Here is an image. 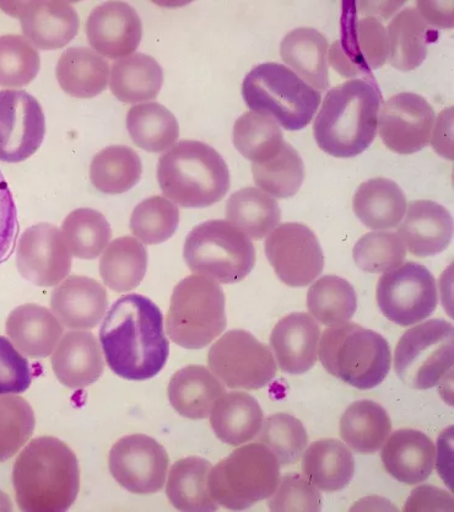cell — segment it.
Returning <instances> with one entry per match:
<instances>
[{"instance_id":"1","label":"cell","mask_w":454,"mask_h":512,"mask_svg":"<svg viewBox=\"0 0 454 512\" xmlns=\"http://www.w3.org/2000/svg\"><path fill=\"white\" fill-rule=\"evenodd\" d=\"M100 343L113 373L129 381L153 379L170 354L161 310L139 294L122 296L111 306L100 328Z\"/></svg>"},{"instance_id":"2","label":"cell","mask_w":454,"mask_h":512,"mask_svg":"<svg viewBox=\"0 0 454 512\" xmlns=\"http://www.w3.org/2000/svg\"><path fill=\"white\" fill-rule=\"evenodd\" d=\"M13 483L20 510L67 511L80 489L78 458L63 441L42 436L27 444L16 458Z\"/></svg>"},{"instance_id":"3","label":"cell","mask_w":454,"mask_h":512,"mask_svg":"<svg viewBox=\"0 0 454 512\" xmlns=\"http://www.w3.org/2000/svg\"><path fill=\"white\" fill-rule=\"evenodd\" d=\"M381 101L375 78L351 79L329 90L313 125L318 147L338 159L364 153L376 138Z\"/></svg>"},{"instance_id":"4","label":"cell","mask_w":454,"mask_h":512,"mask_svg":"<svg viewBox=\"0 0 454 512\" xmlns=\"http://www.w3.org/2000/svg\"><path fill=\"white\" fill-rule=\"evenodd\" d=\"M158 182L171 202L197 209L220 202L231 186L223 156L199 140H181L161 156Z\"/></svg>"},{"instance_id":"5","label":"cell","mask_w":454,"mask_h":512,"mask_svg":"<svg viewBox=\"0 0 454 512\" xmlns=\"http://www.w3.org/2000/svg\"><path fill=\"white\" fill-rule=\"evenodd\" d=\"M318 347L323 368L359 390L381 385L391 370L392 353L386 339L356 323L327 328Z\"/></svg>"},{"instance_id":"6","label":"cell","mask_w":454,"mask_h":512,"mask_svg":"<svg viewBox=\"0 0 454 512\" xmlns=\"http://www.w3.org/2000/svg\"><path fill=\"white\" fill-rule=\"evenodd\" d=\"M242 96L253 112L272 117L286 131L306 128L322 101L315 90L284 64H259L246 75Z\"/></svg>"},{"instance_id":"7","label":"cell","mask_w":454,"mask_h":512,"mask_svg":"<svg viewBox=\"0 0 454 512\" xmlns=\"http://www.w3.org/2000/svg\"><path fill=\"white\" fill-rule=\"evenodd\" d=\"M280 483V465L273 452L261 443L239 447L212 468L208 476L210 495L224 508L241 511L275 493Z\"/></svg>"},{"instance_id":"8","label":"cell","mask_w":454,"mask_h":512,"mask_svg":"<svg viewBox=\"0 0 454 512\" xmlns=\"http://www.w3.org/2000/svg\"><path fill=\"white\" fill-rule=\"evenodd\" d=\"M225 294L214 280L189 276L172 293L166 330L171 341L186 349H202L225 331Z\"/></svg>"},{"instance_id":"9","label":"cell","mask_w":454,"mask_h":512,"mask_svg":"<svg viewBox=\"0 0 454 512\" xmlns=\"http://www.w3.org/2000/svg\"><path fill=\"white\" fill-rule=\"evenodd\" d=\"M183 257L193 273L223 284L241 282L256 264L250 237L225 220H209L193 228Z\"/></svg>"},{"instance_id":"10","label":"cell","mask_w":454,"mask_h":512,"mask_svg":"<svg viewBox=\"0 0 454 512\" xmlns=\"http://www.w3.org/2000/svg\"><path fill=\"white\" fill-rule=\"evenodd\" d=\"M454 330L450 322L430 320L410 328L394 350V370L405 385L429 390L453 369Z\"/></svg>"},{"instance_id":"11","label":"cell","mask_w":454,"mask_h":512,"mask_svg":"<svg viewBox=\"0 0 454 512\" xmlns=\"http://www.w3.org/2000/svg\"><path fill=\"white\" fill-rule=\"evenodd\" d=\"M212 373L232 390H259L277 376L272 350L252 333L229 331L216 341L208 354Z\"/></svg>"},{"instance_id":"12","label":"cell","mask_w":454,"mask_h":512,"mask_svg":"<svg viewBox=\"0 0 454 512\" xmlns=\"http://www.w3.org/2000/svg\"><path fill=\"white\" fill-rule=\"evenodd\" d=\"M377 305L387 320L398 326H414L428 319L439 304L434 276L425 266L407 262L378 280Z\"/></svg>"},{"instance_id":"13","label":"cell","mask_w":454,"mask_h":512,"mask_svg":"<svg viewBox=\"0 0 454 512\" xmlns=\"http://www.w3.org/2000/svg\"><path fill=\"white\" fill-rule=\"evenodd\" d=\"M266 256L284 284L304 288L320 277L324 256L320 241L305 224L285 223L268 236Z\"/></svg>"},{"instance_id":"14","label":"cell","mask_w":454,"mask_h":512,"mask_svg":"<svg viewBox=\"0 0 454 512\" xmlns=\"http://www.w3.org/2000/svg\"><path fill=\"white\" fill-rule=\"evenodd\" d=\"M169 463L165 447L143 434L124 436L108 456L112 477L128 492L138 495L158 493L164 488Z\"/></svg>"},{"instance_id":"15","label":"cell","mask_w":454,"mask_h":512,"mask_svg":"<svg viewBox=\"0 0 454 512\" xmlns=\"http://www.w3.org/2000/svg\"><path fill=\"white\" fill-rule=\"evenodd\" d=\"M389 42L385 25L376 16L364 19L345 12L342 40L334 42L329 51V61L340 75L358 79L374 78L371 70L388 61Z\"/></svg>"},{"instance_id":"16","label":"cell","mask_w":454,"mask_h":512,"mask_svg":"<svg viewBox=\"0 0 454 512\" xmlns=\"http://www.w3.org/2000/svg\"><path fill=\"white\" fill-rule=\"evenodd\" d=\"M46 117L40 102L24 90L0 91V161L21 163L40 149Z\"/></svg>"},{"instance_id":"17","label":"cell","mask_w":454,"mask_h":512,"mask_svg":"<svg viewBox=\"0 0 454 512\" xmlns=\"http://www.w3.org/2000/svg\"><path fill=\"white\" fill-rule=\"evenodd\" d=\"M378 122L383 144L394 153L409 155L430 144L435 111L423 96L402 93L389 97Z\"/></svg>"},{"instance_id":"18","label":"cell","mask_w":454,"mask_h":512,"mask_svg":"<svg viewBox=\"0 0 454 512\" xmlns=\"http://www.w3.org/2000/svg\"><path fill=\"white\" fill-rule=\"evenodd\" d=\"M16 266L21 276L37 287H56L72 269V253L56 226L40 223L21 235Z\"/></svg>"},{"instance_id":"19","label":"cell","mask_w":454,"mask_h":512,"mask_svg":"<svg viewBox=\"0 0 454 512\" xmlns=\"http://www.w3.org/2000/svg\"><path fill=\"white\" fill-rule=\"evenodd\" d=\"M86 36L99 55L122 59L138 50L143 24L132 5L107 2L90 13L86 21Z\"/></svg>"},{"instance_id":"20","label":"cell","mask_w":454,"mask_h":512,"mask_svg":"<svg viewBox=\"0 0 454 512\" xmlns=\"http://www.w3.org/2000/svg\"><path fill=\"white\" fill-rule=\"evenodd\" d=\"M25 39L40 50L67 46L78 35L77 10L66 2H30L13 5Z\"/></svg>"},{"instance_id":"21","label":"cell","mask_w":454,"mask_h":512,"mask_svg":"<svg viewBox=\"0 0 454 512\" xmlns=\"http://www.w3.org/2000/svg\"><path fill=\"white\" fill-rule=\"evenodd\" d=\"M108 300L104 287L95 279L73 276L53 290L51 309L61 325L85 331L104 319Z\"/></svg>"},{"instance_id":"22","label":"cell","mask_w":454,"mask_h":512,"mask_svg":"<svg viewBox=\"0 0 454 512\" xmlns=\"http://www.w3.org/2000/svg\"><path fill=\"white\" fill-rule=\"evenodd\" d=\"M320 337V326L304 312L281 319L270 334V346L280 369L291 375L311 370L316 365Z\"/></svg>"},{"instance_id":"23","label":"cell","mask_w":454,"mask_h":512,"mask_svg":"<svg viewBox=\"0 0 454 512\" xmlns=\"http://www.w3.org/2000/svg\"><path fill=\"white\" fill-rule=\"evenodd\" d=\"M383 444L381 460L386 471L398 482L423 483L435 468V445L423 431L401 429Z\"/></svg>"},{"instance_id":"24","label":"cell","mask_w":454,"mask_h":512,"mask_svg":"<svg viewBox=\"0 0 454 512\" xmlns=\"http://www.w3.org/2000/svg\"><path fill=\"white\" fill-rule=\"evenodd\" d=\"M407 217L398 229V235L407 244L412 255L430 257L439 255L450 246L453 237V218L441 204L432 201H414L407 207Z\"/></svg>"},{"instance_id":"25","label":"cell","mask_w":454,"mask_h":512,"mask_svg":"<svg viewBox=\"0 0 454 512\" xmlns=\"http://www.w3.org/2000/svg\"><path fill=\"white\" fill-rule=\"evenodd\" d=\"M52 369L58 381L73 390L95 384L105 363L94 334L74 331L63 336L52 355Z\"/></svg>"},{"instance_id":"26","label":"cell","mask_w":454,"mask_h":512,"mask_svg":"<svg viewBox=\"0 0 454 512\" xmlns=\"http://www.w3.org/2000/svg\"><path fill=\"white\" fill-rule=\"evenodd\" d=\"M5 328L14 347L31 359L50 357L63 337V327L53 312L36 304L16 307Z\"/></svg>"},{"instance_id":"27","label":"cell","mask_w":454,"mask_h":512,"mask_svg":"<svg viewBox=\"0 0 454 512\" xmlns=\"http://www.w3.org/2000/svg\"><path fill=\"white\" fill-rule=\"evenodd\" d=\"M167 395L180 416L205 419L216 401L225 395V387L213 373L201 365H189L171 377Z\"/></svg>"},{"instance_id":"28","label":"cell","mask_w":454,"mask_h":512,"mask_svg":"<svg viewBox=\"0 0 454 512\" xmlns=\"http://www.w3.org/2000/svg\"><path fill=\"white\" fill-rule=\"evenodd\" d=\"M263 422L261 406L246 392L225 393L210 412L216 438L231 446L250 443L261 431Z\"/></svg>"},{"instance_id":"29","label":"cell","mask_w":454,"mask_h":512,"mask_svg":"<svg viewBox=\"0 0 454 512\" xmlns=\"http://www.w3.org/2000/svg\"><path fill=\"white\" fill-rule=\"evenodd\" d=\"M302 474L326 493L347 488L355 474V460L349 447L337 439L315 441L304 452Z\"/></svg>"},{"instance_id":"30","label":"cell","mask_w":454,"mask_h":512,"mask_svg":"<svg viewBox=\"0 0 454 512\" xmlns=\"http://www.w3.org/2000/svg\"><path fill=\"white\" fill-rule=\"evenodd\" d=\"M360 222L372 230L396 228L407 210V197L392 180L376 177L361 183L353 199Z\"/></svg>"},{"instance_id":"31","label":"cell","mask_w":454,"mask_h":512,"mask_svg":"<svg viewBox=\"0 0 454 512\" xmlns=\"http://www.w3.org/2000/svg\"><path fill=\"white\" fill-rule=\"evenodd\" d=\"M56 75L59 86L70 96L93 99L106 90L110 66L88 47H70L59 58Z\"/></svg>"},{"instance_id":"32","label":"cell","mask_w":454,"mask_h":512,"mask_svg":"<svg viewBox=\"0 0 454 512\" xmlns=\"http://www.w3.org/2000/svg\"><path fill=\"white\" fill-rule=\"evenodd\" d=\"M212 468V463L197 456L182 458L174 463L166 487L167 498L174 508L188 512L219 509L208 488Z\"/></svg>"},{"instance_id":"33","label":"cell","mask_w":454,"mask_h":512,"mask_svg":"<svg viewBox=\"0 0 454 512\" xmlns=\"http://www.w3.org/2000/svg\"><path fill=\"white\" fill-rule=\"evenodd\" d=\"M164 84V70L155 58L134 53L112 64L110 88L124 104L156 99Z\"/></svg>"},{"instance_id":"34","label":"cell","mask_w":454,"mask_h":512,"mask_svg":"<svg viewBox=\"0 0 454 512\" xmlns=\"http://www.w3.org/2000/svg\"><path fill=\"white\" fill-rule=\"evenodd\" d=\"M388 62L402 72L419 68L428 56L432 32L418 9L407 8L394 16L387 29Z\"/></svg>"},{"instance_id":"35","label":"cell","mask_w":454,"mask_h":512,"mask_svg":"<svg viewBox=\"0 0 454 512\" xmlns=\"http://www.w3.org/2000/svg\"><path fill=\"white\" fill-rule=\"evenodd\" d=\"M327 52L326 37L312 28L290 31L280 45L283 61L318 90H327L329 86Z\"/></svg>"},{"instance_id":"36","label":"cell","mask_w":454,"mask_h":512,"mask_svg":"<svg viewBox=\"0 0 454 512\" xmlns=\"http://www.w3.org/2000/svg\"><path fill=\"white\" fill-rule=\"evenodd\" d=\"M391 431L392 422L386 409L374 401L350 404L340 419V438L359 454H375Z\"/></svg>"},{"instance_id":"37","label":"cell","mask_w":454,"mask_h":512,"mask_svg":"<svg viewBox=\"0 0 454 512\" xmlns=\"http://www.w3.org/2000/svg\"><path fill=\"white\" fill-rule=\"evenodd\" d=\"M148 251L131 236L120 237L106 247L100 260V274L106 287L127 293L138 287L147 274Z\"/></svg>"},{"instance_id":"38","label":"cell","mask_w":454,"mask_h":512,"mask_svg":"<svg viewBox=\"0 0 454 512\" xmlns=\"http://www.w3.org/2000/svg\"><path fill=\"white\" fill-rule=\"evenodd\" d=\"M226 218L243 234L259 241L277 228L281 212L277 199L258 188L246 187L227 201Z\"/></svg>"},{"instance_id":"39","label":"cell","mask_w":454,"mask_h":512,"mask_svg":"<svg viewBox=\"0 0 454 512\" xmlns=\"http://www.w3.org/2000/svg\"><path fill=\"white\" fill-rule=\"evenodd\" d=\"M127 129L134 144L149 153L165 152L180 137L174 113L159 102L133 106L128 111Z\"/></svg>"},{"instance_id":"40","label":"cell","mask_w":454,"mask_h":512,"mask_svg":"<svg viewBox=\"0 0 454 512\" xmlns=\"http://www.w3.org/2000/svg\"><path fill=\"white\" fill-rule=\"evenodd\" d=\"M143 164L137 152L124 145H111L94 156L90 180L97 191L122 194L142 179Z\"/></svg>"},{"instance_id":"41","label":"cell","mask_w":454,"mask_h":512,"mask_svg":"<svg viewBox=\"0 0 454 512\" xmlns=\"http://www.w3.org/2000/svg\"><path fill=\"white\" fill-rule=\"evenodd\" d=\"M307 307L322 325H343L353 319L358 309V296L348 280L324 276L308 289Z\"/></svg>"},{"instance_id":"42","label":"cell","mask_w":454,"mask_h":512,"mask_svg":"<svg viewBox=\"0 0 454 512\" xmlns=\"http://www.w3.org/2000/svg\"><path fill=\"white\" fill-rule=\"evenodd\" d=\"M256 185L274 198L288 199L300 191L305 165L293 145L285 143L269 159L252 164Z\"/></svg>"},{"instance_id":"43","label":"cell","mask_w":454,"mask_h":512,"mask_svg":"<svg viewBox=\"0 0 454 512\" xmlns=\"http://www.w3.org/2000/svg\"><path fill=\"white\" fill-rule=\"evenodd\" d=\"M62 235L70 253L79 260H94L108 246L112 230L97 210L80 208L70 213L62 225Z\"/></svg>"},{"instance_id":"44","label":"cell","mask_w":454,"mask_h":512,"mask_svg":"<svg viewBox=\"0 0 454 512\" xmlns=\"http://www.w3.org/2000/svg\"><path fill=\"white\" fill-rule=\"evenodd\" d=\"M234 144L247 160L261 163L284 144L283 132L272 117L250 111L243 113L235 123Z\"/></svg>"},{"instance_id":"45","label":"cell","mask_w":454,"mask_h":512,"mask_svg":"<svg viewBox=\"0 0 454 512\" xmlns=\"http://www.w3.org/2000/svg\"><path fill=\"white\" fill-rule=\"evenodd\" d=\"M180 224V210L169 199L154 196L134 208L131 230L145 245H159L171 239Z\"/></svg>"},{"instance_id":"46","label":"cell","mask_w":454,"mask_h":512,"mask_svg":"<svg viewBox=\"0 0 454 512\" xmlns=\"http://www.w3.org/2000/svg\"><path fill=\"white\" fill-rule=\"evenodd\" d=\"M258 435V443L267 446L283 467L299 461L308 444L304 424L286 413L268 417Z\"/></svg>"},{"instance_id":"47","label":"cell","mask_w":454,"mask_h":512,"mask_svg":"<svg viewBox=\"0 0 454 512\" xmlns=\"http://www.w3.org/2000/svg\"><path fill=\"white\" fill-rule=\"evenodd\" d=\"M40 53L24 36H0V86L23 88L37 77Z\"/></svg>"},{"instance_id":"48","label":"cell","mask_w":454,"mask_h":512,"mask_svg":"<svg viewBox=\"0 0 454 512\" xmlns=\"http://www.w3.org/2000/svg\"><path fill=\"white\" fill-rule=\"evenodd\" d=\"M35 425L34 409L23 397L0 396V462L23 449Z\"/></svg>"},{"instance_id":"49","label":"cell","mask_w":454,"mask_h":512,"mask_svg":"<svg viewBox=\"0 0 454 512\" xmlns=\"http://www.w3.org/2000/svg\"><path fill=\"white\" fill-rule=\"evenodd\" d=\"M353 256L361 271L385 274L403 264L407 257V246L398 234L377 231L362 236L356 242Z\"/></svg>"},{"instance_id":"50","label":"cell","mask_w":454,"mask_h":512,"mask_svg":"<svg viewBox=\"0 0 454 512\" xmlns=\"http://www.w3.org/2000/svg\"><path fill=\"white\" fill-rule=\"evenodd\" d=\"M268 505L269 509L274 512H320L322 499L318 489L305 476H301L299 473H289L281 479Z\"/></svg>"},{"instance_id":"51","label":"cell","mask_w":454,"mask_h":512,"mask_svg":"<svg viewBox=\"0 0 454 512\" xmlns=\"http://www.w3.org/2000/svg\"><path fill=\"white\" fill-rule=\"evenodd\" d=\"M31 382L29 361L9 339L0 336V396L20 395Z\"/></svg>"},{"instance_id":"52","label":"cell","mask_w":454,"mask_h":512,"mask_svg":"<svg viewBox=\"0 0 454 512\" xmlns=\"http://www.w3.org/2000/svg\"><path fill=\"white\" fill-rule=\"evenodd\" d=\"M404 510H453V498L441 489L420 487L414 490Z\"/></svg>"},{"instance_id":"53","label":"cell","mask_w":454,"mask_h":512,"mask_svg":"<svg viewBox=\"0 0 454 512\" xmlns=\"http://www.w3.org/2000/svg\"><path fill=\"white\" fill-rule=\"evenodd\" d=\"M13 510V504L12 500L8 497L7 494L3 493L2 490H0V511H12Z\"/></svg>"}]
</instances>
